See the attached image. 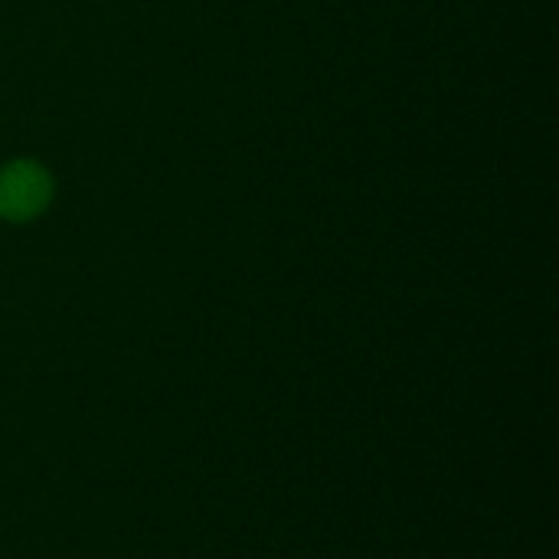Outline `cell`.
Instances as JSON below:
<instances>
[{"mask_svg": "<svg viewBox=\"0 0 559 559\" xmlns=\"http://www.w3.org/2000/svg\"><path fill=\"white\" fill-rule=\"evenodd\" d=\"M52 200V174L39 160L16 157L0 167V219L29 223Z\"/></svg>", "mask_w": 559, "mask_h": 559, "instance_id": "1", "label": "cell"}]
</instances>
